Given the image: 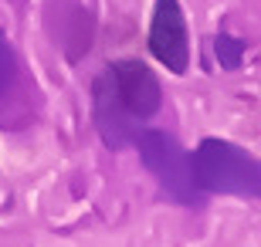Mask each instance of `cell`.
<instances>
[{
    "label": "cell",
    "instance_id": "6da1fadb",
    "mask_svg": "<svg viewBox=\"0 0 261 247\" xmlns=\"http://www.w3.org/2000/svg\"><path fill=\"white\" fill-rule=\"evenodd\" d=\"M163 105V88L153 68L143 61H116L95 78V125L109 146H126L139 129L136 122L153 119Z\"/></svg>",
    "mask_w": 261,
    "mask_h": 247
},
{
    "label": "cell",
    "instance_id": "7a4b0ae2",
    "mask_svg": "<svg viewBox=\"0 0 261 247\" xmlns=\"http://www.w3.org/2000/svg\"><path fill=\"white\" fill-rule=\"evenodd\" d=\"M190 180L197 193H221V197H258L261 170L248 149L227 139H203L190 152Z\"/></svg>",
    "mask_w": 261,
    "mask_h": 247
},
{
    "label": "cell",
    "instance_id": "3957f363",
    "mask_svg": "<svg viewBox=\"0 0 261 247\" xmlns=\"http://www.w3.org/2000/svg\"><path fill=\"white\" fill-rule=\"evenodd\" d=\"M133 139L139 143V156H143L146 170L160 180V186L173 200L194 203L200 197L194 190V180H190V152L176 143L170 132H163V129H143Z\"/></svg>",
    "mask_w": 261,
    "mask_h": 247
},
{
    "label": "cell",
    "instance_id": "277c9868",
    "mask_svg": "<svg viewBox=\"0 0 261 247\" xmlns=\"http://www.w3.org/2000/svg\"><path fill=\"white\" fill-rule=\"evenodd\" d=\"M149 51L166 71L184 75L190 65V34L180 0H156L153 20H149Z\"/></svg>",
    "mask_w": 261,
    "mask_h": 247
},
{
    "label": "cell",
    "instance_id": "5b68a950",
    "mask_svg": "<svg viewBox=\"0 0 261 247\" xmlns=\"http://www.w3.org/2000/svg\"><path fill=\"white\" fill-rule=\"evenodd\" d=\"M214 54H217L221 68L238 71V68H241V61H244V41L231 38V34H217V38H214Z\"/></svg>",
    "mask_w": 261,
    "mask_h": 247
},
{
    "label": "cell",
    "instance_id": "8992f818",
    "mask_svg": "<svg viewBox=\"0 0 261 247\" xmlns=\"http://www.w3.org/2000/svg\"><path fill=\"white\" fill-rule=\"evenodd\" d=\"M14 81H17V54L10 48L7 34L0 31V95H7L14 88Z\"/></svg>",
    "mask_w": 261,
    "mask_h": 247
}]
</instances>
